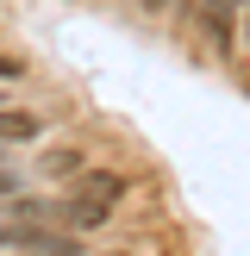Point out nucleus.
<instances>
[{
  "label": "nucleus",
  "mask_w": 250,
  "mask_h": 256,
  "mask_svg": "<svg viewBox=\"0 0 250 256\" xmlns=\"http://www.w3.org/2000/svg\"><path fill=\"white\" fill-rule=\"evenodd\" d=\"M25 56H6V50H0V88H12V82H25Z\"/></svg>",
  "instance_id": "obj_5"
},
{
  "label": "nucleus",
  "mask_w": 250,
  "mask_h": 256,
  "mask_svg": "<svg viewBox=\"0 0 250 256\" xmlns=\"http://www.w3.org/2000/svg\"><path fill=\"white\" fill-rule=\"evenodd\" d=\"M82 169H88L82 150H50V156H44V175H50V182H75Z\"/></svg>",
  "instance_id": "obj_4"
},
{
  "label": "nucleus",
  "mask_w": 250,
  "mask_h": 256,
  "mask_svg": "<svg viewBox=\"0 0 250 256\" xmlns=\"http://www.w3.org/2000/svg\"><path fill=\"white\" fill-rule=\"evenodd\" d=\"M19 194V169H0V200H12Z\"/></svg>",
  "instance_id": "obj_6"
},
{
  "label": "nucleus",
  "mask_w": 250,
  "mask_h": 256,
  "mask_svg": "<svg viewBox=\"0 0 250 256\" xmlns=\"http://www.w3.org/2000/svg\"><path fill=\"white\" fill-rule=\"evenodd\" d=\"M0 162H6V144H0Z\"/></svg>",
  "instance_id": "obj_9"
},
{
  "label": "nucleus",
  "mask_w": 250,
  "mask_h": 256,
  "mask_svg": "<svg viewBox=\"0 0 250 256\" xmlns=\"http://www.w3.org/2000/svg\"><path fill=\"white\" fill-rule=\"evenodd\" d=\"M75 182H82V194L106 200V206H119V200L132 194V175H119V169H82V175H75Z\"/></svg>",
  "instance_id": "obj_3"
},
{
  "label": "nucleus",
  "mask_w": 250,
  "mask_h": 256,
  "mask_svg": "<svg viewBox=\"0 0 250 256\" xmlns=\"http://www.w3.org/2000/svg\"><path fill=\"white\" fill-rule=\"evenodd\" d=\"M112 219V206L106 200H94V194H62V200H50V225H62V232H100V225Z\"/></svg>",
  "instance_id": "obj_1"
},
{
  "label": "nucleus",
  "mask_w": 250,
  "mask_h": 256,
  "mask_svg": "<svg viewBox=\"0 0 250 256\" xmlns=\"http://www.w3.org/2000/svg\"><path fill=\"white\" fill-rule=\"evenodd\" d=\"M112 256H132V250H112Z\"/></svg>",
  "instance_id": "obj_10"
},
{
  "label": "nucleus",
  "mask_w": 250,
  "mask_h": 256,
  "mask_svg": "<svg viewBox=\"0 0 250 256\" xmlns=\"http://www.w3.org/2000/svg\"><path fill=\"white\" fill-rule=\"evenodd\" d=\"M144 6H150V12H162V6H169V0H144Z\"/></svg>",
  "instance_id": "obj_8"
},
{
  "label": "nucleus",
  "mask_w": 250,
  "mask_h": 256,
  "mask_svg": "<svg viewBox=\"0 0 250 256\" xmlns=\"http://www.w3.org/2000/svg\"><path fill=\"white\" fill-rule=\"evenodd\" d=\"M44 138V112L32 106H0V144H38Z\"/></svg>",
  "instance_id": "obj_2"
},
{
  "label": "nucleus",
  "mask_w": 250,
  "mask_h": 256,
  "mask_svg": "<svg viewBox=\"0 0 250 256\" xmlns=\"http://www.w3.org/2000/svg\"><path fill=\"white\" fill-rule=\"evenodd\" d=\"M238 12H244V38H250V0H244V6H238Z\"/></svg>",
  "instance_id": "obj_7"
}]
</instances>
